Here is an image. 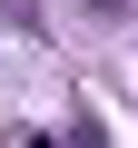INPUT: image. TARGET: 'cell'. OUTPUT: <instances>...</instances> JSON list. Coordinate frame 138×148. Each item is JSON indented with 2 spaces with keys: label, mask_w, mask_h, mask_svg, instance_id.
Instances as JSON below:
<instances>
[{
  "label": "cell",
  "mask_w": 138,
  "mask_h": 148,
  "mask_svg": "<svg viewBox=\"0 0 138 148\" xmlns=\"http://www.w3.org/2000/svg\"><path fill=\"white\" fill-rule=\"evenodd\" d=\"M99 10H118V0H99Z\"/></svg>",
  "instance_id": "cell-1"
}]
</instances>
